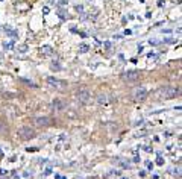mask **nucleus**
<instances>
[{"instance_id": "f257e3e1", "label": "nucleus", "mask_w": 182, "mask_h": 179, "mask_svg": "<svg viewBox=\"0 0 182 179\" xmlns=\"http://www.w3.org/2000/svg\"><path fill=\"white\" fill-rule=\"evenodd\" d=\"M179 94V88L177 86H162V88H159L158 90V96L161 97V99H171V97H174V96H177Z\"/></svg>"}, {"instance_id": "f03ea898", "label": "nucleus", "mask_w": 182, "mask_h": 179, "mask_svg": "<svg viewBox=\"0 0 182 179\" xmlns=\"http://www.w3.org/2000/svg\"><path fill=\"white\" fill-rule=\"evenodd\" d=\"M18 137L21 140H31V138L35 137V131L31 126H23V128L18 129Z\"/></svg>"}, {"instance_id": "7ed1b4c3", "label": "nucleus", "mask_w": 182, "mask_h": 179, "mask_svg": "<svg viewBox=\"0 0 182 179\" xmlns=\"http://www.w3.org/2000/svg\"><path fill=\"white\" fill-rule=\"evenodd\" d=\"M132 96H134L135 100H144V99L147 97V90H146L144 86H138V88L134 90Z\"/></svg>"}, {"instance_id": "20e7f679", "label": "nucleus", "mask_w": 182, "mask_h": 179, "mask_svg": "<svg viewBox=\"0 0 182 179\" xmlns=\"http://www.w3.org/2000/svg\"><path fill=\"white\" fill-rule=\"evenodd\" d=\"M76 96H77V100H79V102H82V103H88V102H89V99H91L89 91H88V90H85V88L79 90Z\"/></svg>"}, {"instance_id": "39448f33", "label": "nucleus", "mask_w": 182, "mask_h": 179, "mask_svg": "<svg viewBox=\"0 0 182 179\" xmlns=\"http://www.w3.org/2000/svg\"><path fill=\"white\" fill-rule=\"evenodd\" d=\"M47 83H49L50 86H53V88H58V90H61V88L65 86V82H64V80H59V79H56V77H47Z\"/></svg>"}, {"instance_id": "423d86ee", "label": "nucleus", "mask_w": 182, "mask_h": 179, "mask_svg": "<svg viewBox=\"0 0 182 179\" xmlns=\"http://www.w3.org/2000/svg\"><path fill=\"white\" fill-rule=\"evenodd\" d=\"M138 77H140V73H138V71H135V70L126 71V73L123 74V79H125L126 82H134V80H137Z\"/></svg>"}, {"instance_id": "0eeeda50", "label": "nucleus", "mask_w": 182, "mask_h": 179, "mask_svg": "<svg viewBox=\"0 0 182 179\" xmlns=\"http://www.w3.org/2000/svg\"><path fill=\"white\" fill-rule=\"evenodd\" d=\"M50 119L49 117H37L35 119V123H37V126H41V128H46V126H49L50 125Z\"/></svg>"}, {"instance_id": "6e6552de", "label": "nucleus", "mask_w": 182, "mask_h": 179, "mask_svg": "<svg viewBox=\"0 0 182 179\" xmlns=\"http://www.w3.org/2000/svg\"><path fill=\"white\" fill-rule=\"evenodd\" d=\"M53 108H55V111H62L64 109V103L59 99H55L53 100Z\"/></svg>"}, {"instance_id": "1a4fd4ad", "label": "nucleus", "mask_w": 182, "mask_h": 179, "mask_svg": "<svg viewBox=\"0 0 182 179\" xmlns=\"http://www.w3.org/2000/svg\"><path fill=\"white\" fill-rule=\"evenodd\" d=\"M8 128L3 125V123H0V135H8Z\"/></svg>"}, {"instance_id": "9d476101", "label": "nucleus", "mask_w": 182, "mask_h": 179, "mask_svg": "<svg viewBox=\"0 0 182 179\" xmlns=\"http://www.w3.org/2000/svg\"><path fill=\"white\" fill-rule=\"evenodd\" d=\"M41 52L46 53V55H50V53H52V47H49V46H43V47H41Z\"/></svg>"}, {"instance_id": "9b49d317", "label": "nucleus", "mask_w": 182, "mask_h": 179, "mask_svg": "<svg viewBox=\"0 0 182 179\" xmlns=\"http://www.w3.org/2000/svg\"><path fill=\"white\" fill-rule=\"evenodd\" d=\"M79 50H80L82 53H85V52H88V50H89V47H88L86 44H80V46H79Z\"/></svg>"}, {"instance_id": "f8f14e48", "label": "nucleus", "mask_w": 182, "mask_h": 179, "mask_svg": "<svg viewBox=\"0 0 182 179\" xmlns=\"http://www.w3.org/2000/svg\"><path fill=\"white\" fill-rule=\"evenodd\" d=\"M97 102H99V103H106V96H105V94H99Z\"/></svg>"}, {"instance_id": "ddd939ff", "label": "nucleus", "mask_w": 182, "mask_h": 179, "mask_svg": "<svg viewBox=\"0 0 182 179\" xmlns=\"http://www.w3.org/2000/svg\"><path fill=\"white\" fill-rule=\"evenodd\" d=\"M26 50H28V47H26V46H21V47H20V52H21V53H24Z\"/></svg>"}, {"instance_id": "4468645a", "label": "nucleus", "mask_w": 182, "mask_h": 179, "mask_svg": "<svg viewBox=\"0 0 182 179\" xmlns=\"http://www.w3.org/2000/svg\"><path fill=\"white\" fill-rule=\"evenodd\" d=\"M5 49H12V43H8V44H5Z\"/></svg>"}]
</instances>
